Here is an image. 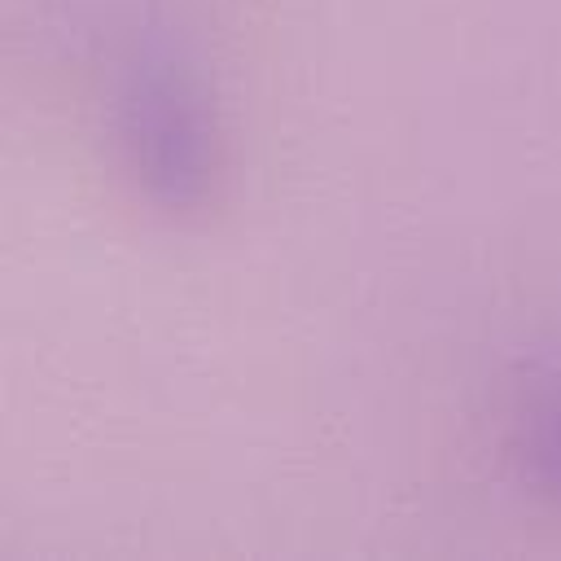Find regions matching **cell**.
<instances>
[{"label": "cell", "mask_w": 561, "mask_h": 561, "mask_svg": "<svg viewBox=\"0 0 561 561\" xmlns=\"http://www.w3.org/2000/svg\"><path fill=\"white\" fill-rule=\"evenodd\" d=\"M517 460L526 469V482L561 504V377L543 386L517 425Z\"/></svg>", "instance_id": "cell-2"}, {"label": "cell", "mask_w": 561, "mask_h": 561, "mask_svg": "<svg viewBox=\"0 0 561 561\" xmlns=\"http://www.w3.org/2000/svg\"><path fill=\"white\" fill-rule=\"evenodd\" d=\"M118 149L136 184L167 210L197 206L215 180V127L197 83L167 57H145L118 92Z\"/></svg>", "instance_id": "cell-1"}]
</instances>
